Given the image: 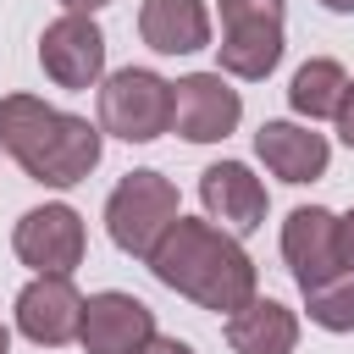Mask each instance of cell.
<instances>
[{
  "label": "cell",
  "mask_w": 354,
  "mask_h": 354,
  "mask_svg": "<svg viewBox=\"0 0 354 354\" xmlns=\"http://www.w3.org/2000/svg\"><path fill=\"white\" fill-rule=\"evenodd\" d=\"M149 271H155V282H166L171 293H183L216 315H238L249 299H260V271H254L249 249L227 227L199 221V216L171 221V232L149 254Z\"/></svg>",
  "instance_id": "1"
},
{
  "label": "cell",
  "mask_w": 354,
  "mask_h": 354,
  "mask_svg": "<svg viewBox=\"0 0 354 354\" xmlns=\"http://www.w3.org/2000/svg\"><path fill=\"white\" fill-rule=\"evenodd\" d=\"M0 149L44 188H72L100 166L105 133L88 116L55 111L39 94H6L0 100Z\"/></svg>",
  "instance_id": "2"
},
{
  "label": "cell",
  "mask_w": 354,
  "mask_h": 354,
  "mask_svg": "<svg viewBox=\"0 0 354 354\" xmlns=\"http://www.w3.org/2000/svg\"><path fill=\"white\" fill-rule=\"evenodd\" d=\"M183 216V205H177V183L171 177H160V171H127L116 188H111V199H105V232H111V243L122 249V254H133V260H149L155 254V243L171 232V221Z\"/></svg>",
  "instance_id": "3"
},
{
  "label": "cell",
  "mask_w": 354,
  "mask_h": 354,
  "mask_svg": "<svg viewBox=\"0 0 354 354\" xmlns=\"http://www.w3.org/2000/svg\"><path fill=\"white\" fill-rule=\"evenodd\" d=\"M100 133L122 144H155L171 133V83L149 66H122L100 83Z\"/></svg>",
  "instance_id": "4"
},
{
  "label": "cell",
  "mask_w": 354,
  "mask_h": 354,
  "mask_svg": "<svg viewBox=\"0 0 354 354\" xmlns=\"http://www.w3.org/2000/svg\"><path fill=\"white\" fill-rule=\"evenodd\" d=\"M11 249L33 277H72L83 266V216L72 205H33L17 227H11Z\"/></svg>",
  "instance_id": "5"
},
{
  "label": "cell",
  "mask_w": 354,
  "mask_h": 354,
  "mask_svg": "<svg viewBox=\"0 0 354 354\" xmlns=\"http://www.w3.org/2000/svg\"><path fill=\"white\" fill-rule=\"evenodd\" d=\"M39 66L55 88H94L105 83V33L94 17L61 11L44 33H39Z\"/></svg>",
  "instance_id": "6"
},
{
  "label": "cell",
  "mask_w": 354,
  "mask_h": 354,
  "mask_svg": "<svg viewBox=\"0 0 354 354\" xmlns=\"http://www.w3.org/2000/svg\"><path fill=\"white\" fill-rule=\"evenodd\" d=\"M243 122V94L221 72H188L171 83V133L188 144H216Z\"/></svg>",
  "instance_id": "7"
},
{
  "label": "cell",
  "mask_w": 354,
  "mask_h": 354,
  "mask_svg": "<svg viewBox=\"0 0 354 354\" xmlns=\"http://www.w3.org/2000/svg\"><path fill=\"white\" fill-rule=\"evenodd\" d=\"M155 337V310L122 288H105L94 299H83V326L77 343L83 354H138Z\"/></svg>",
  "instance_id": "8"
},
{
  "label": "cell",
  "mask_w": 354,
  "mask_h": 354,
  "mask_svg": "<svg viewBox=\"0 0 354 354\" xmlns=\"http://www.w3.org/2000/svg\"><path fill=\"white\" fill-rule=\"evenodd\" d=\"M282 260L293 271L299 288H315L326 277L343 271V254H337V216L326 205H299L288 210L282 221Z\"/></svg>",
  "instance_id": "9"
},
{
  "label": "cell",
  "mask_w": 354,
  "mask_h": 354,
  "mask_svg": "<svg viewBox=\"0 0 354 354\" xmlns=\"http://www.w3.org/2000/svg\"><path fill=\"white\" fill-rule=\"evenodd\" d=\"M83 326V293L72 288V277H33L17 293V332L39 348H61L72 343Z\"/></svg>",
  "instance_id": "10"
},
{
  "label": "cell",
  "mask_w": 354,
  "mask_h": 354,
  "mask_svg": "<svg viewBox=\"0 0 354 354\" xmlns=\"http://www.w3.org/2000/svg\"><path fill=\"white\" fill-rule=\"evenodd\" d=\"M199 205H205L210 221H221L232 238H243L266 221V183L243 160H216L199 177Z\"/></svg>",
  "instance_id": "11"
},
{
  "label": "cell",
  "mask_w": 354,
  "mask_h": 354,
  "mask_svg": "<svg viewBox=\"0 0 354 354\" xmlns=\"http://www.w3.org/2000/svg\"><path fill=\"white\" fill-rule=\"evenodd\" d=\"M254 155H260L266 171L282 177V183H315V177H326V166H332L326 133H310L304 122H260Z\"/></svg>",
  "instance_id": "12"
},
{
  "label": "cell",
  "mask_w": 354,
  "mask_h": 354,
  "mask_svg": "<svg viewBox=\"0 0 354 354\" xmlns=\"http://www.w3.org/2000/svg\"><path fill=\"white\" fill-rule=\"evenodd\" d=\"M138 33L155 55H194L210 44V6L205 0H144Z\"/></svg>",
  "instance_id": "13"
},
{
  "label": "cell",
  "mask_w": 354,
  "mask_h": 354,
  "mask_svg": "<svg viewBox=\"0 0 354 354\" xmlns=\"http://www.w3.org/2000/svg\"><path fill=\"white\" fill-rule=\"evenodd\" d=\"M288 39H282V22H238V28H221V44H216V72L221 77H243V83H260L277 72Z\"/></svg>",
  "instance_id": "14"
},
{
  "label": "cell",
  "mask_w": 354,
  "mask_h": 354,
  "mask_svg": "<svg viewBox=\"0 0 354 354\" xmlns=\"http://www.w3.org/2000/svg\"><path fill=\"white\" fill-rule=\"evenodd\" d=\"M227 348L232 354H293L299 315L282 299H249L238 315H227Z\"/></svg>",
  "instance_id": "15"
},
{
  "label": "cell",
  "mask_w": 354,
  "mask_h": 354,
  "mask_svg": "<svg viewBox=\"0 0 354 354\" xmlns=\"http://www.w3.org/2000/svg\"><path fill=\"white\" fill-rule=\"evenodd\" d=\"M343 94H348V72H343L332 55L304 61V66L293 72V83H288V105H293V116H304V122H337Z\"/></svg>",
  "instance_id": "16"
},
{
  "label": "cell",
  "mask_w": 354,
  "mask_h": 354,
  "mask_svg": "<svg viewBox=\"0 0 354 354\" xmlns=\"http://www.w3.org/2000/svg\"><path fill=\"white\" fill-rule=\"evenodd\" d=\"M304 310L321 332H354V271H337V277L304 288Z\"/></svg>",
  "instance_id": "17"
},
{
  "label": "cell",
  "mask_w": 354,
  "mask_h": 354,
  "mask_svg": "<svg viewBox=\"0 0 354 354\" xmlns=\"http://www.w3.org/2000/svg\"><path fill=\"white\" fill-rule=\"evenodd\" d=\"M288 0H221V28H238V22H282Z\"/></svg>",
  "instance_id": "18"
},
{
  "label": "cell",
  "mask_w": 354,
  "mask_h": 354,
  "mask_svg": "<svg viewBox=\"0 0 354 354\" xmlns=\"http://www.w3.org/2000/svg\"><path fill=\"white\" fill-rule=\"evenodd\" d=\"M337 254H343V271H354V210L337 216Z\"/></svg>",
  "instance_id": "19"
},
{
  "label": "cell",
  "mask_w": 354,
  "mask_h": 354,
  "mask_svg": "<svg viewBox=\"0 0 354 354\" xmlns=\"http://www.w3.org/2000/svg\"><path fill=\"white\" fill-rule=\"evenodd\" d=\"M337 133H343V144L354 149V77H348V94H343V111H337Z\"/></svg>",
  "instance_id": "20"
},
{
  "label": "cell",
  "mask_w": 354,
  "mask_h": 354,
  "mask_svg": "<svg viewBox=\"0 0 354 354\" xmlns=\"http://www.w3.org/2000/svg\"><path fill=\"white\" fill-rule=\"evenodd\" d=\"M138 354H194V348H188L183 337H160V332H155V337H149V343H144Z\"/></svg>",
  "instance_id": "21"
},
{
  "label": "cell",
  "mask_w": 354,
  "mask_h": 354,
  "mask_svg": "<svg viewBox=\"0 0 354 354\" xmlns=\"http://www.w3.org/2000/svg\"><path fill=\"white\" fill-rule=\"evenodd\" d=\"M61 6H66V11H77V17H94V11H100V6H111V0H61Z\"/></svg>",
  "instance_id": "22"
},
{
  "label": "cell",
  "mask_w": 354,
  "mask_h": 354,
  "mask_svg": "<svg viewBox=\"0 0 354 354\" xmlns=\"http://www.w3.org/2000/svg\"><path fill=\"white\" fill-rule=\"evenodd\" d=\"M326 11H337V17H354V0H321Z\"/></svg>",
  "instance_id": "23"
},
{
  "label": "cell",
  "mask_w": 354,
  "mask_h": 354,
  "mask_svg": "<svg viewBox=\"0 0 354 354\" xmlns=\"http://www.w3.org/2000/svg\"><path fill=\"white\" fill-rule=\"evenodd\" d=\"M6 348H11V332H6V321H0V354H6Z\"/></svg>",
  "instance_id": "24"
}]
</instances>
